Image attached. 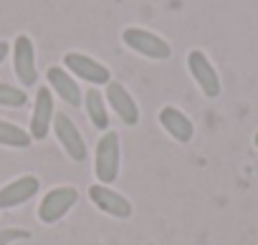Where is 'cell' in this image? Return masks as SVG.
<instances>
[{
    "instance_id": "obj_5",
    "label": "cell",
    "mask_w": 258,
    "mask_h": 245,
    "mask_svg": "<svg viewBox=\"0 0 258 245\" xmlns=\"http://www.w3.org/2000/svg\"><path fill=\"white\" fill-rule=\"evenodd\" d=\"M13 71L23 86H36L38 81V68H36V46L31 36L21 33L13 41Z\"/></svg>"
},
{
    "instance_id": "obj_7",
    "label": "cell",
    "mask_w": 258,
    "mask_h": 245,
    "mask_svg": "<svg viewBox=\"0 0 258 245\" xmlns=\"http://www.w3.org/2000/svg\"><path fill=\"white\" fill-rule=\"evenodd\" d=\"M53 129H56V139L63 147V152L74 162H84L86 159V142H84L79 127L71 121V116L69 114H56L53 116Z\"/></svg>"
},
{
    "instance_id": "obj_1",
    "label": "cell",
    "mask_w": 258,
    "mask_h": 245,
    "mask_svg": "<svg viewBox=\"0 0 258 245\" xmlns=\"http://www.w3.org/2000/svg\"><path fill=\"white\" fill-rule=\"evenodd\" d=\"M121 41H124L126 48H132L135 53H140V56H145V58H152V61H167V58L172 56V46H170L162 36H157V33H152V31H145V28H140V26L124 28Z\"/></svg>"
},
{
    "instance_id": "obj_6",
    "label": "cell",
    "mask_w": 258,
    "mask_h": 245,
    "mask_svg": "<svg viewBox=\"0 0 258 245\" xmlns=\"http://www.w3.org/2000/svg\"><path fill=\"white\" fill-rule=\"evenodd\" d=\"M187 68H190V76L195 78V84L200 86V91L208 99H218L220 96V76H218L215 66L210 63V58L203 51L195 48V51L187 53Z\"/></svg>"
},
{
    "instance_id": "obj_3",
    "label": "cell",
    "mask_w": 258,
    "mask_h": 245,
    "mask_svg": "<svg viewBox=\"0 0 258 245\" xmlns=\"http://www.w3.org/2000/svg\"><path fill=\"white\" fill-rule=\"evenodd\" d=\"M63 66H66V71L71 76H76V78H81L86 84H94V86L111 81V73H109V68L104 63H99L96 58H91L86 53H79V51H69L63 56Z\"/></svg>"
},
{
    "instance_id": "obj_11",
    "label": "cell",
    "mask_w": 258,
    "mask_h": 245,
    "mask_svg": "<svg viewBox=\"0 0 258 245\" xmlns=\"http://www.w3.org/2000/svg\"><path fill=\"white\" fill-rule=\"evenodd\" d=\"M53 91L48 86H41L36 94V104H33V116H31V137L33 139H43L53 124Z\"/></svg>"
},
{
    "instance_id": "obj_14",
    "label": "cell",
    "mask_w": 258,
    "mask_h": 245,
    "mask_svg": "<svg viewBox=\"0 0 258 245\" xmlns=\"http://www.w3.org/2000/svg\"><path fill=\"white\" fill-rule=\"evenodd\" d=\"M84 104H86V114H89V119H91V124H94L96 129L106 132V129H109V114H106V104H104L101 91L91 86V89L86 91V96H84Z\"/></svg>"
},
{
    "instance_id": "obj_18",
    "label": "cell",
    "mask_w": 258,
    "mask_h": 245,
    "mask_svg": "<svg viewBox=\"0 0 258 245\" xmlns=\"http://www.w3.org/2000/svg\"><path fill=\"white\" fill-rule=\"evenodd\" d=\"M8 53H11V46H8L6 41H0V63L8 58Z\"/></svg>"
},
{
    "instance_id": "obj_13",
    "label": "cell",
    "mask_w": 258,
    "mask_h": 245,
    "mask_svg": "<svg viewBox=\"0 0 258 245\" xmlns=\"http://www.w3.org/2000/svg\"><path fill=\"white\" fill-rule=\"evenodd\" d=\"M46 78H48V86L51 91H56L69 106H81V86L76 84V78L61 68V66H51L46 71Z\"/></svg>"
},
{
    "instance_id": "obj_15",
    "label": "cell",
    "mask_w": 258,
    "mask_h": 245,
    "mask_svg": "<svg viewBox=\"0 0 258 245\" xmlns=\"http://www.w3.org/2000/svg\"><path fill=\"white\" fill-rule=\"evenodd\" d=\"M33 137L28 132H23L21 127L11 124V121H3L0 119V144L3 147H13V149H26L31 147Z\"/></svg>"
},
{
    "instance_id": "obj_10",
    "label": "cell",
    "mask_w": 258,
    "mask_h": 245,
    "mask_svg": "<svg viewBox=\"0 0 258 245\" xmlns=\"http://www.w3.org/2000/svg\"><path fill=\"white\" fill-rule=\"evenodd\" d=\"M38 190H41V180L33 175H23V177L13 180L11 185L0 187V210H11V207L28 202L31 197L38 195Z\"/></svg>"
},
{
    "instance_id": "obj_4",
    "label": "cell",
    "mask_w": 258,
    "mask_h": 245,
    "mask_svg": "<svg viewBox=\"0 0 258 245\" xmlns=\"http://www.w3.org/2000/svg\"><path fill=\"white\" fill-rule=\"evenodd\" d=\"M76 200H79V192H76V187H53L51 192H46V197L41 200V205H38V217H41V222H46V225H53V222H58L74 205H76Z\"/></svg>"
},
{
    "instance_id": "obj_8",
    "label": "cell",
    "mask_w": 258,
    "mask_h": 245,
    "mask_svg": "<svg viewBox=\"0 0 258 245\" xmlns=\"http://www.w3.org/2000/svg\"><path fill=\"white\" fill-rule=\"evenodd\" d=\"M104 99L109 101V106L114 109V114L124 121L126 127H135L137 121H140V106H137V101L132 99V94L126 91V86L121 81H109Z\"/></svg>"
},
{
    "instance_id": "obj_12",
    "label": "cell",
    "mask_w": 258,
    "mask_h": 245,
    "mask_svg": "<svg viewBox=\"0 0 258 245\" xmlns=\"http://www.w3.org/2000/svg\"><path fill=\"white\" fill-rule=\"evenodd\" d=\"M160 124H162V129L175 139V142H180V144H187L190 139H192V134H195V127H192V121H190V116L187 114H182L180 109H175V106H165V109H160Z\"/></svg>"
},
{
    "instance_id": "obj_9",
    "label": "cell",
    "mask_w": 258,
    "mask_h": 245,
    "mask_svg": "<svg viewBox=\"0 0 258 245\" xmlns=\"http://www.w3.org/2000/svg\"><path fill=\"white\" fill-rule=\"evenodd\" d=\"M89 197H91V202H94L101 212H106V215H111V217L126 220L129 215H132V202H129L124 195L114 192L111 187H106V185H91V187H89Z\"/></svg>"
},
{
    "instance_id": "obj_2",
    "label": "cell",
    "mask_w": 258,
    "mask_h": 245,
    "mask_svg": "<svg viewBox=\"0 0 258 245\" xmlns=\"http://www.w3.org/2000/svg\"><path fill=\"white\" fill-rule=\"evenodd\" d=\"M119 159H121L119 134H116V132H106V134L99 139V144H96V165H94V172H96L99 185H111V182L119 177Z\"/></svg>"
},
{
    "instance_id": "obj_19",
    "label": "cell",
    "mask_w": 258,
    "mask_h": 245,
    "mask_svg": "<svg viewBox=\"0 0 258 245\" xmlns=\"http://www.w3.org/2000/svg\"><path fill=\"white\" fill-rule=\"evenodd\" d=\"M253 142H255V147H258V132H255V137H253Z\"/></svg>"
},
{
    "instance_id": "obj_17",
    "label": "cell",
    "mask_w": 258,
    "mask_h": 245,
    "mask_svg": "<svg viewBox=\"0 0 258 245\" xmlns=\"http://www.w3.org/2000/svg\"><path fill=\"white\" fill-rule=\"evenodd\" d=\"M26 237H31V232L21 230V227H3V230H0V245H11V242L26 240Z\"/></svg>"
},
{
    "instance_id": "obj_16",
    "label": "cell",
    "mask_w": 258,
    "mask_h": 245,
    "mask_svg": "<svg viewBox=\"0 0 258 245\" xmlns=\"http://www.w3.org/2000/svg\"><path fill=\"white\" fill-rule=\"evenodd\" d=\"M28 101L26 91L11 84H0V106H8V109H23Z\"/></svg>"
}]
</instances>
